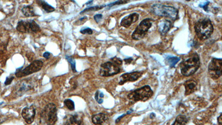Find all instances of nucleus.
<instances>
[{
  "label": "nucleus",
  "instance_id": "f257e3e1",
  "mask_svg": "<svg viewBox=\"0 0 222 125\" xmlns=\"http://www.w3.org/2000/svg\"><path fill=\"white\" fill-rule=\"evenodd\" d=\"M200 61L199 55L197 53H193L191 56L182 61L179 64L181 73L183 76H192L199 69Z\"/></svg>",
  "mask_w": 222,
  "mask_h": 125
},
{
  "label": "nucleus",
  "instance_id": "f03ea898",
  "mask_svg": "<svg viewBox=\"0 0 222 125\" xmlns=\"http://www.w3.org/2000/svg\"><path fill=\"white\" fill-rule=\"evenodd\" d=\"M194 30L198 38L200 40H206L213 34L214 27L211 19L205 18L199 19L196 23Z\"/></svg>",
  "mask_w": 222,
  "mask_h": 125
},
{
  "label": "nucleus",
  "instance_id": "7ed1b4c3",
  "mask_svg": "<svg viewBox=\"0 0 222 125\" xmlns=\"http://www.w3.org/2000/svg\"><path fill=\"white\" fill-rule=\"evenodd\" d=\"M151 11L154 15L170 18L174 21L178 19V11L176 8L162 4H154L152 6Z\"/></svg>",
  "mask_w": 222,
  "mask_h": 125
},
{
  "label": "nucleus",
  "instance_id": "20e7f679",
  "mask_svg": "<svg viewBox=\"0 0 222 125\" xmlns=\"http://www.w3.org/2000/svg\"><path fill=\"white\" fill-rule=\"evenodd\" d=\"M153 91L149 85H145L143 87L130 92L127 95L128 100L133 103L138 101L145 102L152 97Z\"/></svg>",
  "mask_w": 222,
  "mask_h": 125
},
{
  "label": "nucleus",
  "instance_id": "39448f33",
  "mask_svg": "<svg viewBox=\"0 0 222 125\" xmlns=\"http://www.w3.org/2000/svg\"><path fill=\"white\" fill-rule=\"evenodd\" d=\"M57 107L53 103L46 105L41 114L42 120L48 125H54L57 121Z\"/></svg>",
  "mask_w": 222,
  "mask_h": 125
},
{
  "label": "nucleus",
  "instance_id": "423d86ee",
  "mask_svg": "<svg viewBox=\"0 0 222 125\" xmlns=\"http://www.w3.org/2000/svg\"><path fill=\"white\" fill-rule=\"evenodd\" d=\"M37 80L34 77L27 78L19 81L16 86L15 94L17 96H22L28 91L34 89L37 86Z\"/></svg>",
  "mask_w": 222,
  "mask_h": 125
},
{
  "label": "nucleus",
  "instance_id": "0eeeda50",
  "mask_svg": "<svg viewBox=\"0 0 222 125\" xmlns=\"http://www.w3.org/2000/svg\"><path fill=\"white\" fill-rule=\"evenodd\" d=\"M153 21V20L150 18H147L142 21L133 32L132 39L137 41L144 38L152 26Z\"/></svg>",
  "mask_w": 222,
  "mask_h": 125
},
{
  "label": "nucleus",
  "instance_id": "6e6552de",
  "mask_svg": "<svg viewBox=\"0 0 222 125\" xmlns=\"http://www.w3.org/2000/svg\"><path fill=\"white\" fill-rule=\"evenodd\" d=\"M43 63L41 60H34L25 68L22 67L17 68L15 72V76L17 77H23L28 76L34 73L40 71L42 68Z\"/></svg>",
  "mask_w": 222,
  "mask_h": 125
},
{
  "label": "nucleus",
  "instance_id": "1a4fd4ad",
  "mask_svg": "<svg viewBox=\"0 0 222 125\" xmlns=\"http://www.w3.org/2000/svg\"><path fill=\"white\" fill-rule=\"evenodd\" d=\"M120 65L113 61H108L101 65L99 75L103 77H109L114 76L120 73Z\"/></svg>",
  "mask_w": 222,
  "mask_h": 125
},
{
  "label": "nucleus",
  "instance_id": "9d476101",
  "mask_svg": "<svg viewBox=\"0 0 222 125\" xmlns=\"http://www.w3.org/2000/svg\"><path fill=\"white\" fill-rule=\"evenodd\" d=\"M16 30L21 33H37L40 31V27L34 20H21L17 23Z\"/></svg>",
  "mask_w": 222,
  "mask_h": 125
},
{
  "label": "nucleus",
  "instance_id": "9b49d317",
  "mask_svg": "<svg viewBox=\"0 0 222 125\" xmlns=\"http://www.w3.org/2000/svg\"><path fill=\"white\" fill-rule=\"evenodd\" d=\"M222 60L221 58H213L208 65V73L211 78L217 80L222 76Z\"/></svg>",
  "mask_w": 222,
  "mask_h": 125
},
{
  "label": "nucleus",
  "instance_id": "f8f14e48",
  "mask_svg": "<svg viewBox=\"0 0 222 125\" xmlns=\"http://www.w3.org/2000/svg\"><path fill=\"white\" fill-rule=\"evenodd\" d=\"M64 125H83V115L82 113L70 114L64 118Z\"/></svg>",
  "mask_w": 222,
  "mask_h": 125
},
{
  "label": "nucleus",
  "instance_id": "ddd939ff",
  "mask_svg": "<svg viewBox=\"0 0 222 125\" xmlns=\"http://www.w3.org/2000/svg\"><path fill=\"white\" fill-rule=\"evenodd\" d=\"M143 72L142 71H135V72H129V73H125L122 75L120 78L119 85H123L124 83L127 82H134L137 80L142 76Z\"/></svg>",
  "mask_w": 222,
  "mask_h": 125
},
{
  "label": "nucleus",
  "instance_id": "4468645a",
  "mask_svg": "<svg viewBox=\"0 0 222 125\" xmlns=\"http://www.w3.org/2000/svg\"><path fill=\"white\" fill-rule=\"evenodd\" d=\"M21 115L24 120L28 124H31L34 121L36 115V109L33 105L25 107L21 112Z\"/></svg>",
  "mask_w": 222,
  "mask_h": 125
},
{
  "label": "nucleus",
  "instance_id": "2eb2a0df",
  "mask_svg": "<svg viewBox=\"0 0 222 125\" xmlns=\"http://www.w3.org/2000/svg\"><path fill=\"white\" fill-rule=\"evenodd\" d=\"M139 19V14L133 13L124 17L120 21V26L125 28H129L133 23L136 22Z\"/></svg>",
  "mask_w": 222,
  "mask_h": 125
},
{
  "label": "nucleus",
  "instance_id": "dca6fc26",
  "mask_svg": "<svg viewBox=\"0 0 222 125\" xmlns=\"http://www.w3.org/2000/svg\"><path fill=\"white\" fill-rule=\"evenodd\" d=\"M172 27V22L168 19H163L158 25L159 31L162 36L167 34Z\"/></svg>",
  "mask_w": 222,
  "mask_h": 125
},
{
  "label": "nucleus",
  "instance_id": "f3484780",
  "mask_svg": "<svg viewBox=\"0 0 222 125\" xmlns=\"http://www.w3.org/2000/svg\"><path fill=\"white\" fill-rule=\"evenodd\" d=\"M184 86L185 87V95L187 96L196 91L197 86V82L195 80H188L184 83Z\"/></svg>",
  "mask_w": 222,
  "mask_h": 125
},
{
  "label": "nucleus",
  "instance_id": "a211bd4d",
  "mask_svg": "<svg viewBox=\"0 0 222 125\" xmlns=\"http://www.w3.org/2000/svg\"><path fill=\"white\" fill-rule=\"evenodd\" d=\"M108 119V116L103 113L96 114L92 116V121L96 125H101Z\"/></svg>",
  "mask_w": 222,
  "mask_h": 125
},
{
  "label": "nucleus",
  "instance_id": "6ab92c4d",
  "mask_svg": "<svg viewBox=\"0 0 222 125\" xmlns=\"http://www.w3.org/2000/svg\"><path fill=\"white\" fill-rule=\"evenodd\" d=\"M21 11L22 12L23 15L27 17H31L38 16V15L34 12V7L31 5H28L23 7L21 9Z\"/></svg>",
  "mask_w": 222,
  "mask_h": 125
},
{
  "label": "nucleus",
  "instance_id": "aec40b11",
  "mask_svg": "<svg viewBox=\"0 0 222 125\" xmlns=\"http://www.w3.org/2000/svg\"><path fill=\"white\" fill-rule=\"evenodd\" d=\"M36 2L47 13H50V12L55 11V8L52 7V6L49 5V4L47 3L45 1H37Z\"/></svg>",
  "mask_w": 222,
  "mask_h": 125
},
{
  "label": "nucleus",
  "instance_id": "412c9836",
  "mask_svg": "<svg viewBox=\"0 0 222 125\" xmlns=\"http://www.w3.org/2000/svg\"><path fill=\"white\" fill-rule=\"evenodd\" d=\"M188 118L185 115H179L177 116L172 125H185L188 122Z\"/></svg>",
  "mask_w": 222,
  "mask_h": 125
},
{
  "label": "nucleus",
  "instance_id": "4be33fe9",
  "mask_svg": "<svg viewBox=\"0 0 222 125\" xmlns=\"http://www.w3.org/2000/svg\"><path fill=\"white\" fill-rule=\"evenodd\" d=\"M166 60H167V62L169 64L170 67L173 68V67H174L176 64H177V63L180 61V58L178 57L169 56V57H167Z\"/></svg>",
  "mask_w": 222,
  "mask_h": 125
},
{
  "label": "nucleus",
  "instance_id": "5701e85b",
  "mask_svg": "<svg viewBox=\"0 0 222 125\" xmlns=\"http://www.w3.org/2000/svg\"><path fill=\"white\" fill-rule=\"evenodd\" d=\"M64 105L70 111H74L75 110V103L71 99H66L64 101Z\"/></svg>",
  "mask_w": 222,
  "mask_h": 125
},
{
  "label": "nucleus",
  "instance_id": "b1692460",
  "mask_svg": "<svg viewBox=\"0 0 222 125\" xmlns=\"http://www.w3.org/2000/svg\"><path fill=\"white\" fill-rule=\"evenodd\" d=\"M95 100L96 101L99 103L101 104L103 103V97H104V94L103 93L101 92L99 90L96 91L95 94Z\"/></svg>",
  "mask_w": 222,
  "mask_h": 125
},
{
  "label": "nucleus",
  "instance_id": "393cba45",
  "mask_svg": "<svg viewBox=\"0 0 222 125\" xmlns=\"http://www.w3.org/2000/svg\"><path fill=\"white\" fill-rule=\"evenodd\" d=\"M105 5H104V6H92V7H90L87 8L86 9H84V10H83L81 12L80 14L82 15V13H84V12H86L98 11V10H99L105 7Z\"/></svg>",
  "mask_w": 222,
  "mask_h": 125
},
{
  "label": "nucleus",
  "instance_id": "a878e982",
  "mask_svg": "<svg viewBox=\"0 0 222 125\" xmlns=\"http://www.w3.org/2000/svg\"><path fill=\"white\" fill-rule=\"evenodd\" d=\"M66 60L68 61V62L71 64V67L72 70L73 72H77V70H76V67H75V60L71 57V56H66Z\"/></svg>",
  "mask_w": 222,
  "mask_h": 125
},
{
  "label": "nucleus",
  "instance_id": "bb28decb",
  "mask_svg": "<svg viewBox=\"0 0 222 125\" xmlns=\"http://www.w3.org/2000/svg\"><path fill=\"white\" fill-rule=\"evenodd\" d=\"M80 32L83 34H93V30L89 27H83L80 30Z\"/></svg>",
  "mask_w": 222,
  "mask_h": 125
},
{
  "label": "nucleus",
  "instance_id": "cd10ccee",
  "mask_svg": "<svg viewBox=\"0 0 222 125\" xmlns=\"http://www.w3.org/2000/svg\"><path fill=\"white\" fill-rule=\"evenodd\" d=\"M128 2V1H117L116 2H114L113 3H111V4H108L107 6L110 8L112 7L113 6H115V5H120V4H127Z\"/></svg>",
  "mask_w": 222,
  "mask_h": 125
},
{
  "label": "nucleus",
  "instance_id": "c85d7f7f",
  "mask_svg": "<svg viewBox=\"0 0 222 125\" xmlns=\"http://www.w3.org/2000/svg\"><path fill=\"white\" fill-rule=\"evenodd\" d=\"M14 79H15V77H14V76H9V77H7L6 78V79L5 82H4V85L7 86V85H10V84L12 83V81L14 80Z\"/></svg>",
  "mask_w": 222,
  "mask_h": 125
},
{
  "label": "nucleus",
  "instance_id": "c756f323",
  "mask_svg": "<svg viewBox=\"0 0 222 125\" xmlns=\"http://www.w3.org/2000/svg\"><path fill=\"white\" fill-rule=\"evenodd\" d=\"M209 2L207 1V2H204V3H203V4H200V7L203 8L204 11H206V12H208V5H209Z\"/></svg>",
  "mask_w": 222,
  "mask_h": 125
},
{
  "label": "nucleus",
  "instance_id": "7c9ffc66",
  "mask_svg": "<svg viewBox=\"0 0 222 125\" xmlns=\"http://www.w3.org/2000/svg\"><path fill=\"white\" fill-rule=\"evenodd\" d=\"M102 17H103V15L102 14H97V15H94V19L96 22L99 23V21L102 19Z\"/></svg>",
  "mask_w": 222,
  "mask_h": 125
},
{
  "label": "nucleus",
  "instance_id": "2f4dec72",
  "mask_svg": "<svg viewBox=\"0 0 222 125\" xmlns=\"http://www.w3.org/2000/svg\"><path fill=\"white\" fill-rule=\"evenodd\" d=\"M87 19H88V17L87 16H84L83 17H82V18L79 19H78V21H76L75 23H79V25H82V24H83L84 22H85L87 20Z\"/></svg>",
  "mask_w": 222,
  "mask_h": 125
},
{
  "label": "nucleus",
  "instance_id": "473e14b6",
  "mask_svg": "<svg viewBox=\"0 0 222 125\" xmlns=\"http://www.w3.org/2000/svg\"><path fill=\"white\" fill-rule=\"evenodd\" d=\"M50 55H51V53L50 52H46L43 53V57H45L46 59H48V58H49Z\"/></svg>",
  "mask_w": 222,
  "mask_h": 125
},
{
  "label": "nucleus",
  "instance_id": "72a5a7b5",
  "mask_svg": "<svg viewBox=\"0 0 222 125\" xmlns=\"http://www.w3.org/2000/svg\"><path fill=\"white\" fill-rule=\"evenodd\" d=\"M222 113H221V114H220V115H219V116L218 118H217V120H218V123L219 125H222Z\"/></svg>",
  "mask_w": 222,
  "mask_h": 125
},
{
  "label": "nucleus",
  "instance_id": "f704fd0d",
  "mask_svg": "<svg viewBox=\"0 0 222 125\" xmlns=\"http://www.w3.org/2000/svg\"><path fill=\"white\" fill-rule=\"evenodd\" d=\"M126 115H127V114H123V115H122L121 116H120V117H119V118H118L117 120H116V124H117V123H118V122L120 121V120H121V119H122V118H123V117H124V116H126Z\"/></svg>",
  "mask_w": 222,
  "mask_h": 125
},
{
  "label": "nucleus",
  "instance_id": "c9c22d12",
  "mask_svg": "<svg viewBox=\"0 0 222 125\" xmlns=\"http://www.w3.org/2000/svg\"><path fill=\"white\" fill-rule=\"evenodd\" d=\"M131 58H127V59L124 60V61H126V62L127 64H130V62H132V60H130V61H129V60H130Z\"/></svg>",
  "mask_w": 222,
  "mask_h": 125
},
{
  "label": "nucleus",
  "instance_id": "e433bc0d",
  "mask_svg": "<svg viewBox=\"0 0 222 125\" xmlns=\"http://www.w3.org/2000/svg\"><path fill=\"white\" fill-rule=\"evenodd\" d=\"M93 3V1H90L88 2H87L86 3L87 5H88V4H92Z\"/></svg>",
  "mask_w": 222,
  "mask_h": 125
},
{
  "label": "nucleus",
  "instance_id": "4c0bfd02",
  "mask_svg": "<svg viewBox=\"0 0 222 125\" xmlns=\"http://www.w3.org/2000/svg\"><path fill=\"white\" fill-rule=\"evenodd\" d=\"M155 116V114H153V113H152V114H151V118H154Z\"/></svg>",
  "mask_w": 222,
  "mask_h": 125
}]
</instances>
